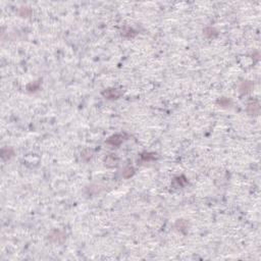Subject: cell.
<instances>
[{
  "instance_id": "15",
  "label": "cell",
  "mask_w": 261,
  "mask_h": 261,
  "mask_svg": "<svg viewBox=\"0 0 261 261\" xmlns=\"http://www.w3.org/2000/svg\"><path fill=\"white\" fill-rule=\"evenodd\" d=\"M218 103L222 106H228L231 104V101L227 98H222L220 100H218Z\"/></svg>"
},
{
  "instance_id": "8",
  "label": "cell",
  "mask_w": 261,
  "mask_h": 261,
  "mask_svg": "<svg viewBox=\"0 0 261 261\" xmlns=\"http://www.w3.org/2000/svg\"><path fill=\"white\" fill-rule=\"evenodd\" d=\"M1 154H2V158H3L4 160H6V159H9L13 155V150H12L11 148H4L2 149Z\"/></svg>"
},
{
  "instance_id": "13",
  "label": "cell",
  "mask_w": 261,
  "mask_h": 261,
  "mask_svg": "<svg viewBox=\"0 0 261 261\" xmlns=\"http://www.w3.org/2000/svg\"><path fill=\"white\" fill-rule=\"evenodd\" d=\"M204 34L206 35L207 37H209V38H212V37H215L216 35H217V33H216V31L214 29L212 28H206L204 30Z\"/></svg>"
},
{
  "instance_id": "7",
  "label": "cell",
  "mask_w": 261,
  "mask_h": 261,
  "mask_svg": "<svg viewBox=\"0 0 261 261\" xmlns=\"http://www.w3.org/2000/svg\"><path fill=\"white\" fill-rule=\"evenodd\" d=\"M121 35H123V36H125V37H128V38H132V37L136 36L137 33H136V31H134L132 28L126 27V28L123 30V32H121Z\"/></svg>"
},
{
  "instance_id": "5",
  "label": "cell",
  "mask_w": 261,
  "mask_h": 261,
  "mask_svg": "<svg viewBox=\"0 0 261 261\" xmlns=\"http://www.w3.org/2000/svg\"><path fill=\"white\" fill-rule=\"evenodd\" d=\"M259 110H260V106H259V103L256 102H251L248 104V108H247V111L250 115H257L259 113Z\"/></svg>"
},
{
  "instance_id": "9",
  "label": "cell",
  "mask_w": 261,
  "mask_h": 261,
  "mask_svg": "<svg viewBox=\"0 0 261 261\" xmlns=\"http://www.w3.org/2000/svg\"><path fill=\"white\" fill-rule=\"evenodd\" d=\"M134 173H135V170H134V167H132V166H126V167L123 171V178H131Z\"/></svg>"
},
{
  "instance_id": "3",
  "label": "cell",
  "mask_w": 261,
  "mask_h": 261,
  "mask_svg": "<svg viewBox=\"0 0 261 261\" xmlns=\"http://www.w3.org/2000/svg\"><path fill=\"white\" fill-rule=\"evenodd\" d=\"M65 236L62 232L60 231H53L50 235H49V239L52 241V242H55V243H62Z\"/></svg>"
},
{
  "instance_id": "10",
  "label": "cell",
  "mask_w": 261,
  "mask_h": 261,
  "mask_svg": "<svg viewBox=\"0 0 261 261\" xmlns=\"http://www.w3.org/2000/svg\"><path fill=\"white\" fill-rule=\"evenodd\" d=\"M92 156H93V150H91V149H86V150H84L82 152V158L85 161L90 160Z\"/></svg>"
},
{
  "instance_id": "14",
  "label": "cell",
  "mask_w": 261,
  "mask_h": 261,
  "mask_svg": "<svg viewBox=\"0 0 261 261\" xmlns=\"http://www.w3.org/2000/svg\"><path fill=\"white\" fill-rule=\"evenodd\" d=\"M175 227L178 228V230L180 231H183V230H185V228H188V223L186 220L182 219V220H178V222L175 223Z\"/></svg>"
},
{
  "instance_id": "4",
  "label": "cell",
  "mask_w": 261,
  "mask_h": 261,
  "mask_svg": "<svg viewBox=\"0 0 261 261\" xmlns=\"http://www.w3.org/2000/svg\"><path fill=\"white\" fill-rule=\"evenodd\" d=\"M117 162H118V158L116 157L115 155L113 154H109L105 157L104 159V163H105L106 166L108 167H113V166H116L117 165Z\"/></svg>"
},
{
  "instance_id": "11",
  "label": "cell",
  "mask_w": 261,
  "mask_h": 261,
  "mask_svg": "<svg viewBox=\"0 0 261 261\" xmlns=\"http://www.w3.org/2000/svg\"><path fill=\"white\" fill-rule=\"evenodd\" d=\"M31 13H32V10L29 8V7H22V8L19 9V16H23V17L29 16Z\"/></svg>"
},
{
  "instance_id": "12",
  "label": "cell",
  "mask_w": 261,
  "mask_h": 261,
  "mask_svg": "<svg viewBox=\"0 0 261 261\" xmlns=\"http://www.w3.org/2000/svg\"><path fill=\"white\" fill-rule=\"evenodd\" d=\"M141 158L143 160H153V159L156 158V154L155 153H143L141 154Z\"/></svg>"
},
{
  "instance_id": "16",
  "label": "cell",
  "mask_w": 261,
  "mask_h": 261,
  "mask_svg": "<svg viewBox=\"0 0 261 261\" xmlns=\"http://www.w3.org/2000/svg\"><path fill=\"white\" fill-rule=\"evenodd\" d=\"M33 88V89H38V87H39V83H37L36 85H33V84H30V85L28 86V88Z\"/></svg>"
},
{
  "instance_id": "6",
  "label": "cell",
  "mask_w": 261,
  "mask_h": 261,
  "mask_svg": "<svg viewBox=\"0 0 261 261\" xmlns=\"http://www.w3.org/2000/svg\"><path fill=\"white\" fill-rule=\"evenodd\" d=\"M253 87V84L251 82H243L242 85L240 86V92L241 93H247L249 92Z\"/></svg>"
},
{
  "instance_id": "2",
  "label": "cell",
  "mask_w": 261,
  "mask_h": 261,
  "mask_svg": "<svg viewBox=\"0 0 261 261\" xmlns=\"http://www.w3.org/2000/svg\"><path fill=\"white\" fill-rule=\"evenodd\" d=\"M123 140H125V135L117 134V135H114L112 137H110V138L106 141V143L109 144V145H111V146H118L123 142Z\"/></svg>"
},
{
  "instance_id": "1",
  "label": "cell",
  "mask_w": 261,
  "mask_h": 261,
  "mask_svg": "<svg viewBox=\"0 0 261 261\" xmlns=\"http://www.w3.org/2000/svg\"><path fill=\"white\" fill-rule=\"evenodd\" d=\"M121 92L116 89H107L102 92V95L107 99H117L121 96Z\"/></svg>"
}]
</instances>
